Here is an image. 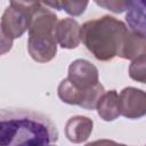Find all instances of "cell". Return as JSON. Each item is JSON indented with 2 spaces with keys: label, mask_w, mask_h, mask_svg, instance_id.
<instances>
[{
  "label": "cell",
  "mask_w": 146,
  "mask_h": 146,
  "mask_svg": "<svg viewBox=\"0 0 146 146\" xmlns=\"http://www.w3.org/2000/svg\"><path fill=\"white\" fill-rule=\"evenodd\" d=\"M56 38H32L27 40V51L33 60L38 63H47L55 58L57 54Z\"/></svg>",
  "instance_id": "8"
},
{
  "label": "cell",
  "mask_w": 146,
  "mask_h": 146,
  "mask_svg": "<svg viewBox=\"0 0 146 146\" xmlns=\"http://www.w3.org/2000/svg\"><path fill=\"white\" fill-rule=\"evenodd\" d=\"M129 76L140 83H146V56L133 59L129 66Z\"/></svg>",
  "instance_id": "13"
},
{
  "label": "cell",
  "mask_w": 146,
  "mask_h": 146,
  "mask_svg": "<svg viewBox=\"0 0 146 146\" xmlns=\"http://www.w3.org/2000/svg\"><path fill=\"white\" fill-rule=\"evenodd\" d=\"M97 6L107 9L115 14H122L127 11L129 7V0H94Z\"/></svg>",
  "instance_id": "15"
},
{
  "label": "cell",
  "mask_w": 146,
  "mask_h": 146,
  "mask_svg": "<svg viewBox=\"0 0 146 146\" xmlns=\"http://www.w3.org/2000/svg\"><path fill=\"white\" fill-rule=\"evenodd\" d=\"M58 140V130L52 120L39 112L25 108H2L0 112V144L50 145Z\"/></svg>",
  "instance_id": "1"
},
{
  "label": "cell",
  "mask_w": 146,
  "mask_h": 146,
  "mask_svg": "<svg viewBox=\"0 0 146 146\" xmlns=\"http://www.w3.org/2000/svg\"><path fill=\"white\" fill-rule=\"evenodd\" d=\"M97 113L104 121H114L121 115L120 110V95L116 90L105 91L98 100L97 104Z\"/></svg>",
  "instance_id": "11"
},
{
  "label": "cell",
  "mask_w": 146,
  "mask_h": 146,
  "mask_svg": "<svg viewBox=\"0 0 146 146\" xmlns=\"http://www.w3.org/2000/svg\"><path fill=\"white\" fill-rule=\"evenodd\" d=\"M56 39L62 48L74 49L81 42V26L73 18L58 21L56 26Z\"/></svg>",
  "instance_id": "7"
},
{
  "label": "cell",
  "mask_w": 146,
  "mask_h": 146,
  "mask_svg": "<svg viewBox=\"0 0 146 146\" xmlns=\"http://www.w3.org/2000/svg\"><path fill=\"white\" fill-rule=\"evenodd\" d=\"M125 21L131 30L146 36V0H129Z\"/></svg>",
  "instance_id": "12"
},
{
  "label": "cell",
  "mask_w": 146,
  "mask_h": 146,
  "mask_svg": "<svg viewBox=\"0 0 146 146\" xmlns=\"http://www.w3.org/2000/svg\"><path fill=\"white\" fill-rule=\"evenodd\" d=\"M145 56H146V36L129 29L124 36L119 57L123 59L133 60Z\"/></svg>",
  "instance_id": "10"
},
{
  "label": "cell",
  "mask_w": 146,
  "mask_h": 146,
  "mask_svg": "<svg viewBox=\"0 0 146 146\" xmlns=\"http://www.w3.org/2000/svg\"><path fill=\"white\" fill-rule=\"evenodd\" d=\"M94 128V121L88 116L76 115L67 120L65 124V135L72 143H84L91 135Z\"/></svg>",
  "instance_id": "9"
},
{
  "label": "cell",
  "mask_w": 146,
  "mask_h": 146,
  "mask_svg": "<svg viewBox=\"0 0 146 146\" xmlns=\"http://www.w3.org/2000/svg\"><path fill=\"white\" fill-rule=\"evenodd\" d=\"M31 16L9 6L1 17V54L11 49L13 40L21 38L29 30Z\"/></svg>",
  "instance_id": "3"
},
{
  "label": "cell",
  "mask_w": 146,
  "mask_h": 146,
  "mask_svg": "<svg viewBox=\"0 0 146 146\" xmlns=\"http://www.w3.org/2000/svg\"><path fill=\"white\" fill-rule=\"evenodd\" d=\"M60 1H62V10L74 17L82 15L86 11L89 2V0H60Z\"/></svg>",
  "instance_id": "14"
},
{
  "label": "cell",
  "mask_w": 146,
  "mask_h": 146,
  "mask_svg": "<svg viewBox=\"0 0 146 146\" xmlns=\"http://www.w3.org/2000/svg\"><path fill=\"white\" fill-rule=\"evenodd\" d=\"M104 92L105 89L102 83H98L90 90H80L75 88L67 78L62 80L57 89L58 97L63 103L68 105H76L89 111H92L97 107L98 100Z\"/></svg>",
  "instance_id": "4"
},
{
  "label": "cell",
  "mask_w": 146,
  "mask_h": 146,
  "mask_svg": "<svg viewBox=\"0 0 146 146\" xmlns=\"http://www.w3.org/2000/svg\"><path fill=\"white\" fill-rule=\"evenodd\" d=\"M128 30L120 19L105 15L81 26V41L96 59L106 62L119 57Z\"/></svg>",
  "instance_id": "2"
},
{
  "label": "cell",
  "mask_w": 146,
  "mask_h": 146,
  "mask_svg": "<svg viewBox=\"0 0 146 146\" xmlns=\"http://www.w3.org/2000/svg\"><path fill=\"white\" fill-rule=\"evenodd\" d=\"M120 110L121 115L127 119L136 120L146 115V91L127 87L120 92Z\"/></svg>",
  "instance_id": "6"
},
{
  "label": "cell",
  "mask_w": 146,
  "mask_h": 146,
  "mask_svg": "<svg viewBox=\"0 0 146 146\" xmlns=\"http://www.w3.org/2000/svg\"><path fill=\"white\" fill-rule=\"evenodd\" d=\"M46 7H49L55 10H62V1L60 0H40Z\"/></svg>",
  "instance_id": "17"
},
{
  "label": "cell",
  "mask_w": 146,
  "mask_h": 146,
  "mask_svg": "<svg viewBox=\"0 0 146 146\" xmlns=\"http://www.w3.org/2000/svg\"><path fill=\"white\" fill-rule=\"evenodd\" d=\"M68 81L80 90H90L99 82L98 68L87 59H75L68 66Z\"/></svg>",
  "instance_id": "5"
},
{
  "label": "cell",
  "mask_w": 146,
  "mask_h": 146,
  "mask_svg": "<svg viewBox=\"0 0 146 146\" xmlns=\"http://www.w3.org/2000/svg\"><path fill=\"white\" fill-rule=\"evenodd\" d=\"M9 1H10L11 7H14L15 9H17L19 11L27 14L31 17L41 7L40 0H9Z\"/></svg>",
  "instance_id": "16"
}]
</instances>
